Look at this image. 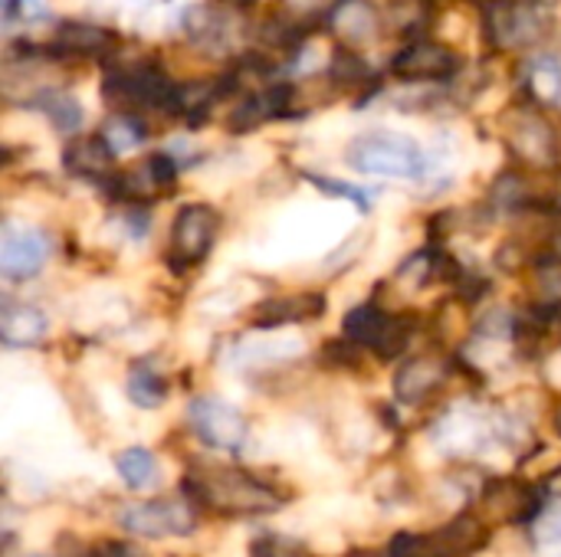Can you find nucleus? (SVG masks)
<instances>
[{
    "instance_id": "obj_27",
    "label": "nucleus",
    "mask_w": 561,
    "mask_h": 557,
    "mask_svg": "<svg viewBox=\"0 0 561 557\" xmlns=\"http://www.w3.org/2000/svg\"><path fill=\"white\" fill-rule=\"evenodd\" d=\"M552 423H556V433L561 437V401H559V407H556V417H552Z\"/></svg>"
},
{
    "instance_id": "obj_12",
    "label": "nucleus",
    "mask_w": 561,
    "mask_h": 557,
    "mask_svg": "<svg viewBox=\"0 0 561 557\" xmlns=\"http://www.w3.org/2000/svg\"><path fill=\"white\" fill-rule=\"evenodd\" d=\"M490 26L500 46H519L539 36V20L533 7H516V3H496L490 10Z\"/></svg>"
},
{
    "instance_id": "obj_20",
    "label": "nucleus",
    "mask_w": 561,
    "mask_h": 557,
    "mask_svg": "<svg viewBox=\"0 0 561 557\" xmlns=\"http://www.w3.org/2000/svg\"><path fill=\"white\" fill-rule=\"evenodd\" d=\"M102 135H105V141L112 144V151H115V154H122V151L138 148V144L148 138V128L138 121V115H131V112H118V115H112V118L102 125Z\"/></svg>"
},
{
    "instance_id": "obj_23",
    "label": "nucleus",
    "mask_w": 561,
    "mask_h": 557,
    "mask_svg": "<svg viewBox=\"0 0 561 557\" xmlns=\"http://www.w3.org/2000/svg\"><path fill=\"white\" fill-rule=\"evenodd\" d=\"M220 16L210 13L207 7H194L187 10V36L197 43H217L220 39Z\"/></svg>"
},
{
    "instance_id": "obj_13",
    "label": "nucleus",
    "mask_w": 561,
    "mask_h": 557,
    "mask_svg": "<svg viewBox=\"0 0 561 557\" xmlns=\"http://www.w3.org/2000/svg\"><path fill=\"white\" fill-rule=\"evenodd\" d=\"M115 43V33L105 30V26H92V23H62L56 30V39H53V53H62V56H99L105 49H112Z\"/></svg>"
},
{
    "instance_id": "obj_26",
    "label": "nucleus",
    "mask_w": 561,
    "mask_h": 557,
    "mask_svg": "<svg viewBox=\"0 0 561 557\" xmlns=\"http://www.w3.org/2000/svg\"><path fill=\"white\" fill-rule=\"evenodd\" d=\"M220 3H230V7H240V10H250L256 0H220Z\"/></svg>"
},
{
    "instance_id": "obj_16",
    "label": "nucleus",
    "mask_w": 561,
    "mask_h": 557,
    "mask_svg": "<svg viewBox=\"0 0 561 557\" xmlns=\"http://www.w3.org/2000/svg\"><path fill=\"white\" fill-rule=\"evenodd\" d=\"M513 135H523V141H513V148L529 158L533 164H552L556 161V135L539 115H519V128Z\"/></svg>"
},
{
    "instance_id": "obj_10",
    "label": "nucleus",
    "mask_w": 561,
    "mask_h": 557,
    "mask_svg": "<svg viewBox=\"0 0 561 557\" xmlns=\"http://www.w3.org/2000/svg\"><path fill=\"white\" fill-rule=\"evenodd\" d=\"M325 312V295L319 292H299V295H276L266 299L253 315V322L260 328H279V325H296V322H309L316 315Z\"/></svg>"
},
{
    "instance_id": "obj_6",
    "label": "nucleus",
    "mask_w": 561,
    "mask_h": 557,
    "mask_svg": "<svg viewBox=\"0 0 561 557\" xmlns=\"http://www.w3.org/2000/svg\"><path fill=\"white\" fill-rule=\"evenodd\" d=\"M49 259V236L26 223H3L0 233V272L13 282H23L43 269Z\"/></svg>"
},
{
    "instance_id": "obj_14",
    "label": "nucleus",
    "mask_w": 561,
    "mask_h": 557,
    "mask_svg": "<svg viewBox=\"0 0 561 557\" xmlns=\"http://www.w3.org/2000/svg\"><path fill=\"white\" fill-rule=\"evenodd\" d=\"M112 144L105 141V135H89V138H76L69 148H66V167L72 174H82V177H102L108 174L112 167Z\"/></svg>"
},
{
    "instance_id": "obj_18",
    "label": "nucleus",
    "mask_w": 561,
    "mask_h": 557,
    "mask_svg": "<svg viewBox=\"0 0 561 557\" xmlns=\"http://www.w3.org/2000/svg\"><path fill=\"white\" fill-rule=\"evenodd\" d=\"M115 469H118V476H122V483H125L128 489H145V486H151L154 476H158L154 453L145 450V446H131V450L118 453V456H115Z\"/></svg>"
},
{
    "instance_id": "obj_1",
    "label": "nucleus",
    "mask_w": 561,
    "mask_h": 557,
    "mask_svg": "<svg viewBox=\"0 0 561 557\" xmlns=\"http://www.w3.org/2000/svg\"><path fill=\"white\" fill-rule=\"evenodd\" d=\"M184 496L227 519H250V515H266L283 506V499L256 476L247 469H230V466H214V469H194L181 483Z\"/></svg>"
},
{
    "instance_id": "obj_3",
    "label": "nucleus",
    "mask_w": 561,
    "mask_h": 557,
    "mask_svg": "<svg viewBox=\"0 0 561 557\" xmlns=\"http://www.w3.org/2000/svg\"><path fill=\"white\" fill-rule=\"evenodd\" d=\"M220 217L207 204H187L178 210L174 227H171V246H168V263L174 269H191L207 259L214 236H217Z\"/></svg>"
},
{
    "instance_id": "obj_11",
    "label": "nucleus",
    "mask_w": 561,
    "mask_h": 557,
    "mask_svg": "<svg viewBox=\"0 0 561 557\" xmlns=\"http://www.w3.org/2000/svg\"><path fill=\"white\" fill-rule=\"evenodd\" d=\"M49 322L43 309L26 302H3L0 309V338L7 348H30L46 335Z\"/></svg>"
},
{
    "instance_id": "obj_17",
    "label": "nucleus",
    "mask_w": 561,
    "mask_h": 557,
    "mask_svg": "<svg viewBox=\"0 0 561 557\" xmlns=\"http://www.w3.org/2000/svg\"><path fill=\"white\" fill-rule=\"evenodd\" d=\"M385 322H388V312H381L378 305H358L345 318V338L352 345L375 348L378 338H381V332H385Z\"/></svg>"
},
{
    "instance_id": "obj_9",
    "label": "nucleus",
    "mask_w": 561,
    "mask_h": 557,
    "mask_svg": "<svg viewBox=\"0 0 561 557\" xmlns=\"http://www.w3.org/2000/svg\"><path fill=\"white\" fill-rule=\"evenodd\" d=\"M444 381H447V361L434 358V355H424V358L408 361L394 374V397L401 404H421L431 394H437Z\"/></svg>"
},
{
    "instance_id": "obj_29",
    "label": "nucleus",
    "mask_w": 561,
    "mask_h": 557,
    "mask_svg": "<svg viewBox=\"0 0 561 557\" xmlns=\"http://www.w3.org/2000/svg\"><path fill=\"white\" fill-rule=\"evenodd\" d=\"M89 557H105V555H89Z\"/></svg>"
},
{
    "instance_id": "obj_19",
    "label": "nucleus",
    "mask_w": 561,
    "mask_h": 557,
    "mask_svg": "<svg viewBox=\"0 0 561 557\" xmlns=\"http://www.w3.org/2000/svg\"><path fill=\"white\" fill-rule=\"evenodd\" d=\"M128 397H131V404L151 410V407L164 404V397H168V381H164L158 371H151L148 364H135L131 374H128Z\"/></svg>"
},
{
    "instance_id": "obj_7",
    "label": "nucleus",
    "mask_w": 561,
    "mask_h": 557,
    "mask_svg": "<svg viewBox=\"0 0 561 557\" xmlns=\"http://www.w3.org/2000/svg\"><path fill=\"white\" fill-rule=\"evenodd\" d=\"M391 69L401 79H450L460 69V56L444 43L417 39L394 56Z\"/></svg>"
},
{
    "instance_id": "obj_24",
    "label": "nucleus",
    "mask_w": 561,
    "mask_h": 557,
    "mask_svg": "<svg viewBox=\"0 0 561 557\" xmlns=\"http://www.w3.org/2000/svg\"><path fill=\"white\" fill-rule=\"evenodd\" d=\"M309 181L319 187V190H325V194H332V197H348V200H355L362 210L371 204V197L365 194V190H358V187H352V184H342V181H332V177H322V174H309Z\"/></svg>"
},
{
    "instance_id": "obj_4",
    "label": "nucleus",
    "mask_w": 561,
    "mask_h": 557,
    "mask_svg": "<svg viewBox=\"0 0 561 557\" xmlns=\"http://www.w3.org/2000/svg\"><path fill=\"white\" fill-rule=\"evenodd\" d=\"M191 430L210 446L224 453H237L247 440V420L237 407H230L220 397H197L187 407Z\"/></svg>"
},
{
    "instance_id": "obj_22",
    "label": "nucleus",
    "mask_w": 561,
    "mask_h": 557,
    "mask_svg": "<svg viewBox=\"0 0 561 557\" xmlns=\"http://www.w3.org/2000/svg\"><path fill=\"white\" fill-rule=\"evenodd\" d=\"M526 79H529V89L546 98V102H559L561 98V62L552 56H542V59H533L529 69H526Z\"/></svg>"
},
{
    "instance_id": "obj_30",
    "label": "nucleus",
    "mask_w": 561,
    "mask_h": 557,
    "mask_svg": "<svg viewBox=\"0 0 561 557\" xmlns=\"http://www.w3.org/2000/svg\"><path fill=\"white\" fill-rule=\"evenodd\" d=\"M30 557H39V555H30Z\"/></svg>"
},
{
    "instance_id": "obj_21",
    "label": "nucleus",
    "mask_w": 561,
    "mask_h": 557,
    "mask_svg": "<svg viewBox=\"0 0 561 557\" xmlns=\"http://www.w3.org/2000/svg\"><path fill=\"white\" fill-rule=\"evenodd\" d=\"M36 105L49 115V121L59 131H79V125H82V105L69 92H43L36 98Z\"/></svg>"
},
{
    "instance_id": "obj_8",
    "label": "nucleus",
    "mask_w": 561,
    "mask_h": 557,
    "mask_svg": "<svg viewBox=\"0 0 561 557\" xmlns=\"http://www.w3.org/2000/svg\"><path fill=\"white\" fill-rule=\"evenodd\" d=\"M483 515H493L500 522H533L536 515H542V499L533 486L526 483H490L483 489L480 499Z\"/></svg>"
},
{
    "instance_id": "obj_25",
    "label": "nucleus",
    "mask_w": 561,
    "mask_h": 557,
    "mask_svg": "<svg viewBox=\"0 0 561 557\" xmlns=\"http://www.w3.org/2000/svg\"><path fill=\"white\" fill-rule=\"evenodd\" d=\"M335 72L342 76V82H358L368 76V66L355 56V53H339L335 59Z\"/></svg>"
},
{
    "instance_id": "obj_28",
    "label": "nucleus",
    "mask_w": 561,
    "mask_h": 557,
    "mask_svg": "<svg viewBox=\"0 0 561 557\" xmlns=\"http://www.w3.org/2000/svg\"><path fill=\"white\" fill-rule=\"evenodd\" d=\"M345 557H381V555H375V552H352V555H345Z\"/></svg>"
},
{
    "instance_id": "obj_5",
    "label": "nucleus",
    "mask_w": 561,
    "mask_h": 557,
    "mask_svg": "<svg viewBox=\"0 0 561 557\" xmlns=\"http://www.w3.org/2000/svg\"><path fill=\"white\" fill-rule=\"evenodd\" d=\"M118 525L135 538H168V535H187L194 532V515L184 502L171 499H151V502H131L118 509Z\"/></svg>"
},
{
    "instance_id": "obj_2",
    "label": "nucleus",
    "mask_w": 561,
    "mask_h": 557,
    "mask_svg": "<svg viewBox=\"0 0 561 557\" xmlns=\"http://www.w3.org/2000/svg\"><path fill=\"white\" fill-rule=\"evenodd\" d=\"M348 164L362 174L375 177H398V181H414L424 174V151L414 138L391 135V131H371L358 135L348 151Z\"/></svg>"
},
{
    "instance_id": "obj_15",
    "label": "nucleus",
    "mask_w": 561,
    "mask_h": 557,
    "mask_svg": "<svg viewBox=\"0 0 561 557\" xmlns=\"http://www.w3.org/2000/svg\"><path fill=\"white\" fill-rule=\"evenodd\" d=\"M332 23H335L339 36L345 43H352V46L371 43L375 30H378V16L365 0H339V7L332 13Z\"/></svg>"
}]
</instances>
